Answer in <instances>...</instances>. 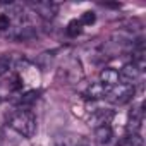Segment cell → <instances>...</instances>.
Instances as JSON below:
<instances>
[{"instance_id": "12", "label": "cell", "mask_w": 146, "mask_h": 146, "mask_svg": "<svg viewBox=\"0 0 146 146\" xmlns=\"http://www.w3.org/2000/svg\"><path fill=\"white\" fill-rule=\"evenodd\" d=\"M95 21H96V14H95L93 11H86V12H83L81 19H79V23H81L83 26H91Z\"/></svg>"}, {"instance_id": "10", "label": "cell", "mask_w": 146, "mask_h": 146, "mask_svg": "<svg viewBox=\"0 0 146 146\" xmlns=\"http://www.w3.org/2000/svg\"><path fill=\"white\" fill-rule=\"evenodd\" d=\"M16 64H17V58L14 55H9V53L2 55V57H0V76L7 74L11 69H14Z\"/></svg>"}, {"instance_id": "7", "label": "cell", "mask_w": 146, "mask_h": 146, "mask_svg": "<svg viewBox=\"0 0 146 146\" xmlns=\"http://www.w3.org/2000/svg\"><path fill=\"white\" fill-rule=\"evenodd\" d=\"M112 88H108L107 84H103V83H93L88 90H86V96L88 98H93V100H98V98H105L107 95H108V91H110Z\"/></svg>"}, {"instance_id": "11", "label": "cell", "mask_w": 146, "mask_h": 146, "mask_svg": "<svg viewBox=\"0 0 146 146\" xmlns=\"http://www.w3.org/2000/svg\"><path fill=\"white\" fill-rule=\"evenodd\" d=\"M83 29V24L79 23V19H72L69 24H67V35L69 36H78Z\"/></svg>"}, {"instance_id": "13", "label": "cell", "mask_w": 146, "mask_h": 146, "mask_svg": "<svg viewBox=\"0 0 146 146\" xmlns=\"http://www.w3.org/2000/svg\"><path fill=\"white\" fill-rule=\"evenodd\" d=\"M38 91H28V93H24L21 98H19V103L21 105H29V103H33V102H36L38 100Z\"/></svg>"}, {"instance_id": "2", "label": "cell", "mask_w": 146, "mask_h": 146, "mask_svg": "<svg viewBox=\"0 0 146 146\" xmlns=\"http://www.w3.org/2000/svg\"><path fill=\"white\" fill-rule=\"evenodd\" d=\"M132 96H134V86H131V84H117L107 95V98L115 105H124V103L131 102Z\"/></svg>"}, {"instance_id": "14", "label": "cell", "mask_w": 146, "mask_h": 146, "mask_svg": "<svg viewBox=\"0 0 146 146\" xmlns=\"http://www.w3.org/2000/svg\"><path fill=\"white\" fill-rule=\"evenodd\" d=\"M11 28V17L7 14H0V31H7Z\"/></svg>"}, {"instance_id": "15", "label": "cell", "mask_w": 146, "mask_h": 146, "mask_svg": "<svg viewBox=\"0 0 146 146\" xmlns=\"http://www.w3.org/2000/svg\"><path fill=\"white\" fill-rule=\"evenodd\" d=\"M2 102H4V98H2V96H0V103H2Z\"/></svg>"}, {"instance_id": "1", "label": "cell", "mask_w": 146, "mask_h": 146, "mask_svg": "<svg viewBox=\"0 0 146 146\" xmlns=\"http://www.w3.org/2000/svg\"><path fill=\"white\" fill-rule=\"evenodd\" d=\"M9 127L19 136L29 139L36 134V117L29 110H17L9 117Z\"/></svg>"}, {"instance_id": "4", "label": "cell", "mask_w": 146, "mask_h": 146, "mask_svg": "<svg viewBox=\"0 0 146 146\" xmlns=\"http://www.w3.org/2000/svg\"><path fill=\"white\" fill-rule=\"evenodd\" d=\"M139 76H141V70L131 62V64H125L122 69H120V72H119V79L120 81H124L122 84H134L137 79H139Z\"/></svg>"}, {"instance_id": "6", "label": "cell", "mask_w": 146, "mask_h": 146, "mask_svg": "<svg viewBox=\"0 0 146 146\" xmlns=\"http://www.w3.org/2000/svg\"><path fill=\"white\" fill-rule=\"evenodd\" d=\"M143 124V107L139 105L137 108H132V112L129 113V120H127V132L129 134H137Z\"/></svg>"}, {"instance_id": "8", "label": "cell", "mask_w": 146, "mask_h": 146, "mask_svg": "<svg viewBox=\"0 0 146 146\" xmlns=\"http://www.w3.org/2000/svg\"><path fill=\"white\" fill-rule=\"evenodd\" d=\"M119 70H115V69H112V67H107V69H103L102 70V74H100V83H103V84H107L108 88H113V86H117L119 84Z\"/></svg>"}, {"instance_id": "3", "label": "cell", "mask_w": 146, "mask_h": 146, "mask_svg": "<svg viewBox=\"0 0 146 146\" xmlns=\"http://www.w3.org/2000/svg\"><path fill=\"white\" fill-rule=\"evenodd\" d=\"M55 146H88V139L76 132H64L55 136Z\"/></svg>"}, {"instance_id": "9", "label": "cell", "mask_w": 146, "mask_h": 146, "mask_svg": "<svg viewBox=\"0 0 146 146\" xmlns=\"http://www.w3.org/2000/svg\"><path fill=\"white\" fill-rule=\"evenodd\" d=\"M112 136H113V132H112V127H110L108 124H105V125H96V129H95V137H96V141H98L100 144L110 143Z\"/></svg>"}, {"instance_id": "5", "label": "cell", "mask_w": 146, "mask_h": 146, "mask_svg": "<svg viewBox=\"0 0 146 146\" xmlns=\"http://www.w3.org/2000/svg\"><path fill=\"white\" fill-rule=\"evenodd\" d=\"M31 9L43 19H53L58 11V5L53 2H36V4H31Z\"/></svg>"}]
</instances>
